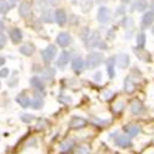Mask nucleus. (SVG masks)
Wrapping results in <instances>:
<instances>
[{"mask_svg":"<svg viewBox=\"0 0 154 154\" xmlns=\"http://www.w3.org/2000/svg\"><path fill=\"white\" fill-rule=\"evenodd\" d=\"M16 101L20 104V106H22V107H29L30 104H31V100H30V97L26 94H19L17 97H16Z\"/></svg>","mask_w":154,"mask_h":154,"instance_id":"16","label":"nucleus"},{"mask_svg":"<svg viewBox=\"0 0 154 154\" xmlns=\"http://www.w3.org/2000/svg\"><path fill=\"white\" fill-rule=\"evenodd\" d=\"M153 21H154V12L153 11H148V12H146V14L143 15L142 22H140V26H142V29H147V27H149L150 25L153 23Z\"/></svg>","mask_w":154,"mask_h":154,"instance_id":"9","label":"nucleus"},{"mask_svg":"<svg viewBox=\"0 0 154 154\" xmlns=\"http://www.w3.org/2000/svg\"><path fill=\"white\" fill-rule=\"evenodd\" d=\"M35 49H36L35 45H32V43H25V45H22L20 47L19 51H20V53L23 54V56H31V54H33Z\"/></svg>","mask_w":154,"mask_h":154,"instance_id":"14","label":"nucleus"},{"mask_svg":"<svg viewBox=\"0 0 154 154\" xmlns=\"http://www.w3.org/2000/svg\"><path fill=\"white\" fill-rule=\"evenodd\" d=\"M17 73L16 72H14V76H12V80H9V86H11V88H14V86H16V84H17Z\"/></svg>","mask_w":154,"mask_h":154,"instance_id":"34","label":"nucleus"},{"mask_svg":"<svg viewBox=\"0 0 154 154\" xmlns=\"http://www.w3.org/2000/svg\"><path fill=\"white\" fill-rule=\"evenodd\" d=\"M121 2H122V3H128L130 0H121Z\"/></svg>","mask_w":154,"mask_h":154,"instance_id":"42","label":"nucleus"},{"mask_svg":"<svg viewBox=\"0 0 154 154\" xmlns=\"http://www.w3.org/2000/svg\"><path fill=\"white\" fill-rule=\"evenodd\" d=\"M73 144H74L73 140L72 139H68V140H66V142H63L60 144V149L62 150H68V149H70L73 147Z\"/></svg>","mask_w":154,"mask_h":154,"instance_id":"28","label":"nucleus"},{"mask_svg":"<svg viewBox=\"0 0 154 154\" xmlns=\"http://www.w3.org/2000/svg\"><path fill=\"white\" fill-rule=\"evenodd\" d=\"M9 35H10V40L14 43H20L22 41V32L17 27H12L9 31Z\"/></svg>","mask_w":154,"mask_h":154,"instance_id":"8","label":"nucleus"},{"mask_svg":"<svg viewBox=\"0 0 154 154\" xmlns=\"http://www.w3.org/2000/svg\"><path fill=\"white\" fill-rule=\"evenodd\" d=\"M99 42H100V33L97 31H94L90 37L86 38V47L88 48H94L99 45Z\"/></svg>","mask_w":154,"mask_h":154,"instance_id":"6","label":"nucleus"},{"mask_svg":"<svg viewBox=\"0 0 154 154\" xmlns=\"http://www.w3.org/2000/svg\"><path fill=\"white\" fill-rule=\"evenodd\" d=\"M89 32H90V31H89V27H84L82 31H80V38H82V40L83 41H86V38L89 37Z\"/></svg>","mask_w":154,"mask_h":154,"instance_id":"30","label":"nucleus"},{"mask_svg":"<svg viewBox=\"0 0 154 154\" xmlns=\"http://www.w3.org/2000/svg\"><path fill=\"white\" fill-rule=\"evenodd\" d=\"M152 11H153V12H154V2H153V3H152Z\"/></svg>","mask_w":154,"mask_h":154,"instance_id":"41","label":"nucleus"},{"mask_svg":"<svg viewBox=\"0 0 154 154\" xmlns=\"http://www.w3.org/2000/svg\"><path fill=\"white\" fill-rule=\"evenodd\" d=\"M125 131L128 133V136L134 137L139 132V127L137 125H127V126H125Z\"/></svg>","mask_w":154,"mask_h":154,"instance_id":"19","label":"nucleus"},{"mask_svg":"<svg viewBox=\"0 0 154 154\" xmlns=\"http://www.w3.org/2000/svg\"><path fill=\"white\" fill-rule=\"evenodd\" d=\"M131 110H132V112H133L134 115H139V113H142V112L144 111V106H143V104H142L140 101L136 100V101L132 102Z\"/></svg>","mask_w":154,"mask_h":154,"instance_id":"17","label":"nucleus"},{"mask_svg":"<svg viewBox=\"0 0 154 154\" xmlns=\"http://www.w3.org/2000/svg\"><path fill=\"white\" fill-rule=\"evenodd\" d=\"M97 20L100 23H107L111 20V11L106 6H101L97 11Z\"/></svg>","mask_w":154,"mask_h":154,"instance_id":"3","label":"nucleus"},{"mask_svg":"<svg viewBox=\"0 0 154 154\" xmlns=\"http://www.w3.org/2000/svg\"><path fill=\"white\" fill-rule=\"evenodd\" d=\"M116 63H117V67L120 69H125L128 67V64H130V56L126 54V53H121L117 56L116 58Z\"/></svg>","mask_w":154,"mask_h":154,"instance_id":"7","label":"nucleus"},{"mask_svg":"<svg viewBox=\"0 0 154 154\" xmlns=\"http://www.w3.org/2000/svg\"><path fill=\"white\" fill-rule=\"evenodd\" d=\"M42 19L46 22H53V17H52V14H51V10H47L45 12V14L42 15Z\"/></svg>","mask_w":154,"mask_h":154,"instance_id":"29","label":"nucleus"},{"mask_svg":"<svg viewBox=\"0 0 154 154\" xmlns=\"http://www.w3.org/2000/svg\"><path fill=\"white\" fill-rule=\"evenodd\" d=\"M42 106H43V100H42V97L38 96V94H36V95H35V99L31 101V107L35 109V110H40V109H42Z\"/></svg>","mask_w":154,"mask_h":154,"instance_id":"18","label":"nucleus"},{"mask_svg":"<svg viewBox=\"0 0 154 154\" xmlns=\"http://www.w3.org/2000/svg\"><path fill=\"white\" fill-rule=\"evenodd\" d=\"M21 121L26 122V123H30V122L33 121V116H32V115H29V113H23L21 116Z\"/></svg>","mask_w":154,"mask_h":154,"instance_id":"31","label":"nucleus"},{"mask_svg":"<svg viewBox=\"0 0 154 154\" xmlns=\"http://www.w3.org/2000/svg\"><path fill=\"white\" fill-rule=\"evenodd\" d=\"M94 79H95V82H101V73L100 72L94 75Z\"/></svg>","mask_w":154,"mask_h":154,"instance_id":"37","label":"nucleus"},{"mask_svg":"<svg viewBox=\"0 0 154 154\" xmlns=\"http://www.w3.org/2000/svg\"><path fill=\"white\" fill-rule=\"evenodd\" d=\"M125 90L128 93V94H132L134 90H136V84L131 80V78H127L125 80Z\"/></svg>","mask_w":154,"mask_h":154,"instance_id":"22","label":"nucleus"},{"mask_svg":"<svg viewBox=\"0 0 154 154\" xmlns=\"http://www.w3.org/2000/svg\"><path fill=\"white\" fill-rule=\"evenodd\" d=\"M136 41H137V46L138 48H143L144 45H146V35L144 33H139L136 38Z\"/></svg>","mask_w":154,"mask_h":154,"instance_id":"26","label":"nucleus"},{"mask_svg":"<svg viewBox=\"0 0 154 154\" xmlns=\"http://www.w3.org/2000/svg\"><path fill=\"white\" fill-rule=\"evenodd\" d=\"M72 67H73V70H74L76 74L82 73L83 69H84V60H83V58L79 57V56L75 57V58L73 59V62H72Z\"/></svg>","mask_w":154,"mask_h":154,"instance_id":"11","label":"nucleus"},{"mask_svg":"<svg viewBox=\"0 0 154 154\" xmlns=\"http://www.w3.org/2000/svg\"><path fill=\"white\" fill-rule=\"evenodd\" d=\"M57 43L59 45V47H67L69 46V43L72 42V36L68 32H60L57 36Z\"/></svg>","mask_w":154,"mask_h":154,"instance_id":"4","label":"nucleus"},{"mask_svg":"<svg viewBox=\"0 0 154 154\" xmlns=\"http://www.w3.org/2000/svg\"><path fill=\"white\" fill-rule=\"evenodd\" d=\"M4 63H5V58L0 56V67H2V66H4Z\"/></svg>","mask_w":154,"mask_h":154,"instance_id":"39","label":"nucleus"},{"mask_svg":"<svg viewBox=\"0 0 154 154\" xmlns=\"http://www.w3.org/2000/svg\"><path fill=\"white\" fill-rule=\"evenodd\" d=\"M152 32H153V35H154V27H153V30H152Z\"/></svg>","mask_w":154,"mask_h":154,"instance_id":"43","label":"nucleus"},{"mask_svg":"<svg viewBox=\"0 0 154 154\" xmlns=\"http://www.w3.org/2000/svg\"><path fill=\"white\" fill-rule=\"evenodd\" d=\"M58 100L60 102H64V104H70V102H72V99L69 96H66V95H59L58 96Z\"/></svg>","mask_w":154,"mask_h":154,"instance_id":"33","label":"nucleus"},{"mask_svg":"<svg viewBox=\"0 0 154 154\" xmlns=\"http://www.w3.org/2000/svg\"><path fill=\"white\" fill-rule=\"evenodd\" d=\"M113 62L115 58H110V60L107 62V74L110 78H113L115 76V67H113Z\"/></svg>","mask_w":154,"mask_h":154,"instance_id":"25","label":"nucleus"},{"mask_svg":"<svg viewBox=\"0 0 154 154\" xmlns=\"http://www.w3.org/2000/svg\"><path fill=\"white\" fill-rule=\"evenodd\" d=\"M86 126V121L82 117H73L70 121V127L73 130H79V128H83Z\"/></svg>","mask_w":154,"mask_h":154,"instance_id":"15","label":"nucleus"},{"mask_svg":"<svg viewBox=\"0 0 154 154\" xmlns=\"http://www.w3.org/2000/svg\"><path fill=\"white\" fill-rule=\"evenodd\" d=\"M54 75H56V70H54L53 68H47V69L42 73L41 79H43V80H52Z\"/></svg>","mask_w":154,"mask_h":154,"instance_id":"21","label":"nucleus"},{"mask_svg":"<svg viewBox=\"0 0 154 154\" xmlns=\"http://www.w3.org/2000/svg\"><path fill=\"white\" fill-rule=\"evenodd\" d=\"M104 60V54L102 53H99V52H91L89 53L88 57H86V67L89 69H93V68H96L99 67L100 64Z\"/></svg>","mask_w":154,"mask_h":154,"instance_id":"1","label":"nucleus"},{"mask_svg":"<svg viewBox=\"0 0 154 154\" xmlns=\"http://www.w3.org/2000/svg\"><path fill=\"white\" fill-rule=\"evenodd\" d=\"M31 12V5L29 2H22L19 5V15L21 17H27Z\"/></svg>","mask_w":154,"mask_h":154,"instance_id":"12","label":"nucleus"},{"mask_svg":"<svg viewBox=\"0 0 154 154\" xmlns=\"http://www.w3.org/2000/svg\"><path fill=\"white\" fill-rule=\"evenodd\" d=\"M69 59H70V53L67 52V51H63V52L59 54V58H58V60H57V67L64 68V67H66L67 64H68Z\"/></svg>","mask_w":154,"mask_h":154,"instance_id":"10","label":"nucleus"},{"mask_svg":"<svg viewBox=\"0 0 154 154\" xmlns=\"http://www.w3.org/2000/svg\"><path fill=\"white\" fill-rule=\"evenodd\" d=\"M6 36L3 33V32H0V49L2 48H4L5 46H6Z\"/></svg>","mask_w":154,"mask_h":154,"instance_id":"32","label":"nucleus"},{"mask_svg":"<svg viewBox=\"0 0 154 154\" xmlns=\"http://www.w3.org/2000/svg\"><path fill=\"white\" fill-rule=\"evenodd\" d=\"M10 9L11 8H10V5H9V3L6 2V0H0V14L5 15Z\"/></svg>","mask_w":154,"mask_h":154,"instance_id":"24","label":"nucleus"},{"mask_svg":"<svg viewBox=\"0 0 154 154\" xmlns=\"http://www.w3.org/2000/svg\"><path fill=\"white\" fill-rule=\"evenodd\" d=\"M115 143H116L119 147H122V148H127V147H131L132 146V142L131 139L128 138L127 136H119L115 140Z\"/></svg>","mask_w":154,"mask_h":154,"instance_id":"13","label":"nucleus"},{"mask_svg":"<svg viewBox=\"0 0 154 154\" xmlns=\"http://www.w3.org/2000/svg\"><path fill=\"white\" fill-rule=\"evenodd\" d=\"M102 96H104L105 100H111L112 96H113V93L112 91H105L104 94H102Z\"/></svg>","mask_w":154,"mask_h":154,"instance_id":"36","label":"nucleus"},{"mask_svg":"<svg viewBox=\"0 0 154 154\" xmlns=\"http://www.w3.org/2000/svg\"><path fill=\"white\" fill-rule=\"evenodd\" d=\"M0 86H2V83H0Z\"/></svg>","mask_w":154,"mask_h":154,"instance_id":"44","label":"nucleus"},{"mask_svg":"<svg viewBox=\"0 0 154 154\" xmlns=\"http://www.w3.org/2000/svg\"><path fill=\"white\" fill-rule=\"evenodd\" d=\"M30 84H31L35 89H37V90H43V88H45L42 80L38 78V76H32V78L30 79Z\"/></svg>","mask_w":154,"mask_h":154,"instance_id":"20","label":"nucleus"},{"mask_svg":"<svg viewBox=\"0 0 154 154\" xmlns=\"http://www.w3.org/2000/svg\"><path fill=\"white\" fill-rule=\"evenodd\" d=\"M54 20L59 26H64L67 23V14L63 9H57L54 12Z\"/></svg>","mask_w":154,"mask_h":154,"instance_id":"5","label":"nucleus"},{"mask_svg":"<svg viewBox=\"0 0 154 154\" xmlns=\"http://www.w3.org/2000/svg\"><path fill=\"white\" fill-rule=\"evenodd\" d=\"M79 153H82V154H89V149L82 147V148H79Z\"/></svg>","mask_w":154,"mask_h":154,"instance_id":"38","label":"nucleus"},{"mask_svg":"<svg viewBox=\"0 0 154 154\" xmlns=\"http://www.w3.org/2000/svg\"><path fill=\"white\" fill-rule=\"evenodd\" d=\"M147 6H148V4H147L146 0H138V2L136 3V9H137L138 11H143V10H146Z\"/></svg>","mask_w":154,"mask_h":154,"instance_id":"27","label":"nucleus"},{"mask_svg":"<svg viewBox=\"0 0 154 154\" xmlns=\"http://www.w3.org/2000/svg\"><path fill=\"white\" fill-rule=\"evenodd\" d=\"M80 6H82L83 12H88V11H90V10H91V8H93V0H82Z\"/></svg>","mask_w":154,"mask_h":154,"instance_id":"23","label":"nucleus"},{"mask_svg":"<svg viewBox=\"0 0 154 154\" xmlns=\"http://www.w3.org/2000/svg\"><path fill=\"white\" fill-rule=\"evenodd\" d=\"M9 75V69L8 68H2L0 69V78H6Z\"/></svg>","mask_w":154,"mask_h":154,"instance_id":"35","label":"nucleus"},{"mask_svg":"<svg viewBox=\"0 0 154 154\" xmlns=\"http://www.w3.org/2000/svg\"><path fill=\"white\" fill-rule=\"evenodd\" d=\"M56 54H57V48H56L54 45H49L48 47H46L42 51V58H43V60L46 63H51V62H52L54 59Z\"/></svg>","mask_w":154,"mask_h":154,"instance_id":"2","label":"nucleus"},{"mask_svg":"<svg viewBox=\"0 0 154 154\" xmlns=\"http://www.w3.org/2000/svg\"><path fill=\"white\" fill-rule=\"evenodd\" d=\"M4 29H5V25H4V22H3V21H0V32H2Z\"/></svg>","mask_w":154,"mask_h":154,"instance_id":"40","label":"nucleus"}]
</instances>
